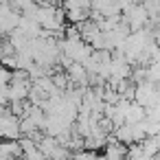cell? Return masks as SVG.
I'll return each instance as SVG.
<instances>
[{
    "instance_id": "6da1fadb",
    "label": "cell",
    "mask_w": 160,
    "mask_h": 160,
    "mask_svg": "<svg viewBox=\"0 0 160 160\" xmlns=\"http://www.w3.org/2000/svg\"><path fill=\"white\" fill-rule=\"evenodd\" d=\"M134 103H138L140 108H158V86L142 81V83H134Z\"/></svg>"
},
{
    "instance_id": "7a4b0ae2",
    "label": "cell",
    "mask_w": 160,
    "mask_h": 160,
    "mask_svg": "<svg viewBox=\"0 0 160 160\" xmlns=\"http://www.w3.org/2000/svg\"><path fill=\"white\" fill-rule=\"evenodd\" d=\"M20 22V11H16L7 0L5 2H0V35L7 38Z\"/></svg>"
},
{
    "instance_id": "3957f363",
    "label": "cell",
    "mask_w": 160,
    "mask_h": 160,
    "mask_svg": "<svg viewBox=\"0 0 160 160\" xmlns=\"http://www.w3.org/2000/svg\"><path fill=\"white\" fill-rule=\"evenodd\" d=\"M29 90H31V79H22V81H13V79H11V81L7 83L9 103H13V101H27Z\"/></svg>"
},
{
    "instance_id": "277c9868",
    "label": "cell",
    "mask_w": 160,
    "mask_h": 160,
    "mask_svg": "<svg viewBox=\"0 0 160 160\" xmlns=\"http://www.w3.org/2000/svg\"><path fill=\"white\" fill-rule=\"evenodd\" d=\"M77 31H79V38H81V42H86V44H90L99 33H101V29H99V24L92 20V18H88L86 22H81V24H77Z\"/></svg>"
},
{
    "instance_id": "5b68a950",
    "label": "cell",
    "mask_w": 160,
    "mask_h": 160,
    "mask_svg": "<svg viewBox=\"0 0 160 160\" xmlns=\"http://www.w3.org/2000/svg\"><path fill=\"white\" fill-rule=\"evenodd\" d=\"M20 156H22V151H20L18 140H0V158L16 160V158H20Z\"/></svg>"
},
{
    "instance_id": "8992f818",
    "label": "cell",
    "mask_w": 160,
    "mask_h": 160,
    "mask_svg": "<svg viewBox=\"0 0 160 160\" xmlns=\"http://www.w3.org/2000/svg\"><path fill=\"white\" fill-rule=\"evenodd\" d=\"M140 121H145V108H140L138 103H129L127 105V110H125V114H123V123H127V125H134V123H140Z\"/></svg>"
},
{
    "instance_id": "52a82bcc",
    "label": "cell",
    "mask_w": 160,
    "mask_h": 160,
    "mask_svg": "<svg viewBox=\"0 0 160 160\" xmlns=\"http://www.w3.org/2000/svg\"><path fill=\"white\" fill-rule=\"evenodd\" d=\"M140 145V149H142V153H147V156H156V151H158V136H147L142 142H138Z\"/></svg>"
},
{
    "instance_id": "ba28073f",
    "label": "cell",
    "mask_w": 160,
    "mask_h": 160,
    "mask_svg": "<svg viewBox=\"0 0 160 160\" xmlns=\"http://www.w3.org/2000/svg\"><path fill=\"white\" fill-rule=\"evenodd\" d=\"M9 81H11V70H9L7 66L0 64V86H2V83H9Z\"/></svg>"
},
{
    "instance_id": "9c48e42d",
    "label": "cell",
    "mask_w": 160,
    "mask_h": 160,
    "mask_svg": "<svg viewBox=\"0 0 160 160\" xmlns=\"http://www.w3.org/2000/svg\"><path fill=\"white\" fill-rule=\"evenodd\" d=\"M0 40H2V35H0Z\"/></svg>"
}]
</instances>
